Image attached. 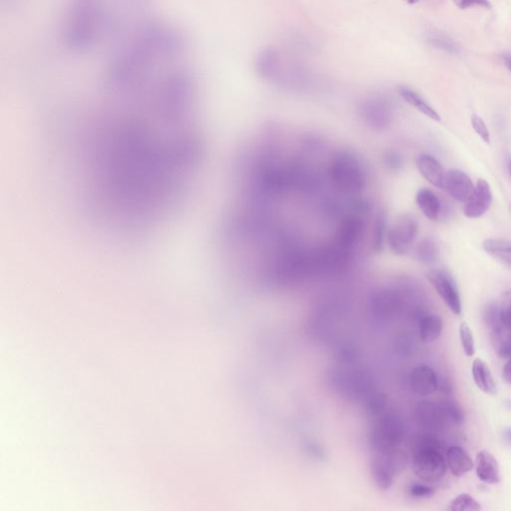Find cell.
<instances>
[{"mask_svg": "<svg viewBox=\"0 0 511 511\" xmlns=\"http://www.w3.org/2000/svg\"><path fill=\"white\" fill-rule=\"evenodd\" d=\"M405 424L399 415L383 412L373 417L368 431L371 452H385L398 447L405 438Z\"/></svg>", "mask_w": 511, "mask_h": 511, "instance_id": "cell-4", "label": "cell"}, {"mask_svg": "<svg viewBox=\"0 0 511 511\" xmlns=\"http://www.w3.org/2000/svg\"><path fill=\"white\" fill-rule=\"evenodd\" d=\"M419 233V223L408 214L399 216L387 229V245L397 256H405Z\"/></svg>", "mask_w": 511, "mask_h": 511, "instance_id": "cell-9", "label": "cell"}, {"mask_svg": "<svg viewBox=\"0 0 511 511\" xmlns=\"http://www.w3.org/2000/svg\"><path fill=\"white\" fill-rule=\"evenodd\" d=\"M357 113L366 126L375 131H385L394 121V102L383 93H373L360 102Z\"/></svg>", "mask_w": 511, "mask_h": 511, "instance_id": "cell-5", "label": "cell"}, {"mask_svg": "<svg viewBox=\"0 0 511 511\" xmlns=\"http://www.w3.org/2000/svg\"><path fill=\"white\" fill-rule=\"evenodd\" d=\"M284 59V53L276 46L270 45L261 48L255 57L256 73L263 80L273 83L282 67Z\"/></svg>", "mask_w": 511, "mask_h": 511, "instance_id": "cell-11", "label": "cell"}, {"mask_svg": "<svg viewBox=\"0 0 511 511\" xmlns=\"http://www.w3.org/2000/svg\"><path fill=\"white\" fill-rule=\"evenodd\" d=\"M503 378L504 382L511 385V359L508 360V362L504 364Z\"/></svg>", "mask_w": 511, "mask_h": 511, "instance_id": "cell-41", "label": "cell"}, {"mask_svg": "<svg viewBox=\"0 0 511 511\" xmlns=\"http://www.w3.org/2000/svg\"><path fill=\"white\" fill-rule=\"evenodd\" d=\"M503 60L506 68L511 72V52L504 53Z\"/></svg>", "mask_w": 511, "mask_h": 511, "instance_id": "cell-43", "label": "cell"}, {"mask_svg": "<svg viewBox=\"0 0 511 511\" xmlns=\"http://www.w3.org/2000/svg\"><path fill=\"white\" fill-rule=\"evenodd\" d=\"M482 318L491 334L504 331L503 309L496 303H489L482 311Z\"/></svg>", "mask_w": 511, "mask_h": 511, "instance_id": "cell-27", "label": "cell"}, {"mask_svg": "<svg viewBox=\"0 0 511 511\" xmlns=\"http://www.w3.org/2000/svg\"><path fill=\"white\" fill-rule=\"evenodd\" d=\"M398 91L399 96L405 100L406 103L410 104L413 108L417 109V111L426 115L427 117L431 118V120L440 122L441 120L440 114L436 112V109L419 92L406 85L399 86Z\"/></svg>", "mask_w": 511, "mask_h": 511, "instance_id": "cell-18", "label": "cell"}, {"mask_svg": "<svg viewBox=\"0 0 511 511\" xmlns=\"http://www.w3.org/2000/svg\"><path fill=\"white\" fill-rule=\"evenodd\" d=\"M306 450H310L313 457H319V459H323V457H324V452H323L322 447H318L317 443H308L306 445Z\"/></svg>", "mask_w": 511, "mask_h": 511, "instance_id": "cell-40", "label": "cell"}, {"mask_svg": "<svg viewBox=\"0 0 511 511\" xmlns=\"http://www.w3.org/2000/svg\"><path fill=\"white\" fill-rule=\"evenodd\" d=\"M387 229H389V226H387V221L382 214L376 219L375 232H373V249L376 252L382 251L387 244Z\"/></svg>", "mask_w": 511, "mask_h": 511, "instance_id": "cell-33", "label": "cell"}, {"mask_svg": "<svg viewBox=\"0 0 511 511\" xmlns=\"http://www.w3.org/2000/svg\"><path fill=\"white\" fill-rule=\"evenodd\" d=\"M455 6L459 9H468L473 8H482L490 9L491 3L489 0H452Z\"/></svg>", "mask_w": 511, "mask_h": 511, "instance_id": "cell-37", "label": "cell"}, {"mask_svg": "<svg viewBox=\"0 0 511 511\" xmlns=\"http://www.w3.org/2000/svg\"><path fill=\"white\" fill-rule=\"evenodd\" d=\"M417 167L420 175L426 179L427 182L431 183L434 187L443 189L447 171L436 158L429 154L420 155L417 159Z\"/></svg>", "mask_w": 511, "mask_h": 511, "instance_id": "cell-15", "label": "cell"}, {"mask_svg": "<svg viewBox=\"0 0 511 511\" xmlns=\"http://www.w3.org/2000/svg\"><path fill=\"white\" fill-rule=\"evenodd\" d=\"M492 204V192L487 181L480 179L475 185V193L464 206V214L471 219H477L489 210Z\"/></svg>", "mask_w": 511, "mask_h": 511, "instance_id": "cell-12", "label": "cell"}, {"mask_svg": "<svg viewBox=\"0 0 511 511\" xmlns=\"http://www.w3.org/2000/svg\"><path fill=\"white\" fill-rule=\"evenodd\" d=\"M491 341L499 357L511 359V332L504 329L501 333L491 334Z\"/></svg>", "mask_w": 511, "mask_h": 511, "instance_id": "cell-30", "label": "cell"}, {"mask_svg": "<svg viewBox=\"0 0 511 511\" xmlns=\"http://www.w3.org/2000/svg\"><path fill=\"white\" fill-rule=\"evenodd\" d=\"M317 82L315 74L298 60L286 58L273 84L291 92L310 91Z\"/></svg>", "mask_w": 511, "mask_h": 511, "instance_id": "cell-6", "label": "cell"}, {"mask_svg": "<svg viewBox=\"0 0 511 511\" xmlns=\"http://www.w3.org/2000/svg\"><path fill=\"white\" fill-rule=\"evenodd\" d=\"M88 136V186L97 210L123 231L150 229L182 201L201 156L189 79L180 74L111 85Z\"/></svg>", "mask_w": 511, "mask_h": 511, "instance_id": "cell-1", "label": "cell"}, {"mask_svg": "<svg viewBox=\"0 0 511 511\" xmlns=\"http://www.w3.org/2000/svg\"><path fill=\"white\" fill-rule=\"evenodd\" d=\"M503 438L506 445L511 447V427H506L503 431Z\"/></svg>", "mask_w": 511, "mask_h": 511, "instance_id": "cell-42", "label": "cell"}, {"mask_svg": "<svg viewBox=\"0 0 511 511\" xmlns=\"http://www.w3.org/2000/svg\"><path fill=\"white\" fill-rule=\"evenodd\" d=\"M473 376L476 387L484 392V394H496V383L492 376L491 371L482 360L476 359L473 364Z\"/></svg>", "mask_w": 511, "mask_h": 511, "instance_id": "cell-21", "label": "cell"}, {"mask_svg": "<svg viewBox=\"0 0 511 511\" xmlns=\"http://www.w3.org/2000/svg\"><path fill=\"white\" fill-rule=\"evenodd\" d=\"M417 420L424 427H434L438 426L443 420V413L440 406H434L431 403H420L417 410Z\"/></svg>", "mask_w": 511, "mask_h": 511, "instance_id": "cell-26", "label": "cell"}, {"mask_svg": "<svg viewBox=\"0 0 511 511\" xmlns=\"http://www.w3.org/2000/svg\"><path fill=\"white\" fill-rule=\"evenodd\" d=\"M482 508L480 503L468 494H459L450 501L448 510L452 511H476Z\"/></svg>", "mask_w": 511, "mask_h": 511, "instance_id": "cell-32", "label": "cell"}, {"mask_svg": "<svg viewBox=\"0 0 511 511\" xmlns=\"http://www.w3.org/2000/svg\"><path fill=\"white\" fill-rule=\"evenodd\" d=\"M482 248L487 254L501 262L511 270V241L506 239H487L483 241Z\"/></svg>", "mask_w": 511, "mask_h": 511, "instance_id": "cell-22", "label": "cell"}, {"mask_svg": "<svg viewBox=\"0 0 511 511\" xmlns=\"http://www.w3.org/2000/svg\"><path fill=\"white\" fill-rule=\"evenodd\" d=\"M394 476L401 475L408 464V455L399 447L385 452H371Z\"/></svg>", "mask_w": 511, "mask_h": 511, "instance_id": "cell-19", "label": "cell"}, {"mask_svg": "<svg viewBox=\"0 0 511 511\" xmlns=\"http://www.w3.org/2000/svg\"><path fill=\"white\" fill-rule=\"evenodd\" d=\"M364 406H366V410L369 417H375L385 412V406H387V397L383 392L375 391L364 399Z\"/></svg>", "mask_w": 511, "mask_h": 511, "instance_id": "cell-29", "label": "cell"}, {"mask_svg": "<svg viewBox=\"0 0 511 511\" xmlns=\"http://www.w3.org/2000/svg\"><path fill=\"white\" fill-rule=\"evenodd\" d=\"M443 329V323L440 316L427 315L420 323V339L424 343H433L440 338Z\"/></svg>", "mask_w": 511, "mask_h": 511, "instance_id": "cell-24", "label": "cell"}, {"mask_svg": "<svg viewBox=\"0 0 511 511\" xmlns=\"http://www.w3.org/2000/svg\"><path fill=\"white\" fill-rule=\"evenodd\" d=\"M417 207L422 214L431 221H436L440 217L441 205L436 193L429 189H420L415 197Z\"/></svg>", "mask_w": 511, "mask_h": 511, "instance_id": "cell-23", "label": "cell"}, {"mask_svg": "<svg viewBox=\"0 0 511 511\" xmlns=\"http://www.w3.org/2000/svg\"><path fill=\"white\" fill-rule=\"evenodd\" d=\"M447 464L448 468L455 476L464 475L473 468V461L471 455L464 448L457 445L448 448Z\"/></svg>", "mask_w": 511, "mask_h": 511, "instance_id": "cell-20", "label": "cell"}, {"mask_svg": "<svg viewBox=\"0 0 511 511\" xmlns=\"http://www.w3.org/2000/svg\"><path fill=\"white\" fill-rule=\"evenodd\" d=\"M385 164L391 170H399L403 166V158L396 151H390L385 154Z\"/></svg>", "mask_w": 511, "mask_h": 511, "instance_id": "cell-38", "label": "cell"}, {"mask_svg": "<svg viewBox=\"0 0 511 511\" xmlns=\"http://www.w3.org/2000/svg\"><path fill=\"white\" fill-rule=\"evenodd\" d=\"M410 385L415 394L422 397L431 396L438 390V376L431 366L420 364L410 373Z\"/></svg>", "mask_w": 511, "mask_h": 511, "instance_id": "cell-14", "label": "cell"}, {"mask_svg": "<svg viewBox=\"0 0 511 511\" xmlns=\"http://www.w3.org/2000/svg\"><path fill=\"white\" fill-rule=\"evenodd\" d=\"M408 494L415 498H431L434 496V490L424 483L415 482L408 487Z\"/></svg>", "mask_w": 511, "mask_h": 511, "instance_id": "cell-35", "label": "cell"}, {"mask_svg": "<svg viewBox=\"0 0 511 511\" xmlns=\"http://www.w3.org/2000/svg\"><path fill=\"white\" fill-rule=\"evenodd\" d=\"M459 338H461L462 350H464V354L466 357H473L475 353V338H473V331L466 323L464 322L461 324Z\"/></svg>", "mask_w": 511, "mask_h": 511, "instance_id": "cell-34", "label": "cell"}, {"mask_svg": "<svg viewBox=\"0 0 511 511\" xmlns=\"http://www.w3.org/2000/svg\"><path fill=\"white\" fill-rule=\"evenodd\" d=\"M508 170H510V174L511 176V159L510 160V162H508Z\"/></svg>", "mask_w": 511, "mask_h": 511, "instance_id": "cell-45", "label": "cell"}, {"mask_svg": "<svg viewBox=\"0 0 511 511\" xmlns=\"http://www.w3.org/2000/svg\"><path fill=\"white\" fill-rule=\"evenodd\" d=\"M427 279L434 286L436 291L443 299L445 305L454 315L461 313V299L454 278L445 271L433 270L427 274Z\"/></svg>", "mask_w": 511, "mask_h": 511, "instance_id": "cell-10", "label": "cell"}, {"mask_svg": "<svg viewBox=\"0 0 511 511\" xmlns=\"http://www.w3.org/2000/svg\"><path fill=\"white\" fill-rule=\"evenodd\" d=\"M417 255L422 263L426 265L436 263L440 255L438 244L431 239H424L417 246Z\"/></svg>", "mask_w": 511, "mask_h": 511, "instance_id": "cell-28", "label": "cell"}, {"mask_svg": "<svg viewBox=\"0 0 511 511\" xmlns=\"http://www.w3.org/2000/svg\"><path fill=\"white\" fill-rule=\"evenodd\" d=\"M403 1L406 2L408 4H410V6H413V4L419 3L420 0H403Z\"/></svg>", "mask_w": 511, "mask_h": 511, "instance_id": "cell-44", "label": "cell"}, {"mask_svg": "<svg viewBox=\"0 0 511 511\" xmlns=\"http://www.w3.org/2000/svg\"><path fill=\"white\" fill-rule=\"evenodd\" d=\"M371 473L373 482H375L378 489L385 491V490L391 489L394 475L373 454H371Z\"/></svg>", "mask_w": 511, "mask_h": 511, "instance_id": "cell-25", "label": "cell"}, {"mask_svg": "<svg viewBox=\"0 0 511 511\" xmlns=\"http://www.w3.org/2000/svg\"><path fill=\"white\" fill-rule=\"evenodd\" d=\"M447 464L440 452V443L429 436L413 440V469L415 475L426 482L440 480L447 473Z\"/></svg>", "mask_w": 511, "mask_h": 511, "instance_id": "cell-3", "label": "cell"}, {"mask_svg": "<svg viewBox=\"0 0 511 511\" xmlns=\"http://www.w3.org/2000/svg\"><path fill=\"white\" fill-rule=\"evenodd\" d=\"M403 295L394 288L382 287L371 292L369 298V312L371 319L380 324L392 320L401 311Z\"/></svg>", "mask_w": 511, "mask_h": 511, "instance_id": "cell-8", "label": "cell"}, {"mask_svg": "<svg viewBox=\"0 0 511 511\" xmlns=\"http://www.w3.org/2000/svg\"><path fill=\"white\" fill-rule=\"evenodd\" d=\"M327 175L334 189L346 196L359 195L368 183L366 166L353 151L339 152L329 163Z\"/></svg>", "mask_w": 511, "mask_h": 511, "instance_id": "cell-2", "label": "cell"}, {"mask_svg": "<svg viewBox=\"0 0 511 511\" xmlns=\"http://www.w3.org/2000/svg\"><path fill=\"white\" fill-rule=\"evenodd\" d=\"M332 378L336 389L348 398L366 399L376 391L371 376L360 369H336Z\"/></svg>", "mask_w": 511, "mask_h": 511, "instance_id": "cell-7", "label": "cell"}, {"mask_svg": "<svg viewBox=\"0 0 511 511\" xmlns=\"http://www.w3.org/2000/svg\"><path fill=\"white\" fill-rule=\"evenodd\" d=\"M443 189L447 190L452 198L466 203L475 193V185L464 172L452 169L447 172Z\"/></svg>", "mask_w": 511, "mask_h": 511, "instance_id": "cell-13", "label": "cell"}, {"mask_svg": "<svg viewBox=\"0 0 511 511\" xmlns=\"http://www.w3.org/2000/svg\"><path fill=\"white\" fill-rule=\"evenodd\" d=\"M503 309V320L504 329L511 332V298L508 299L505 305L501 306Z\"/></svg>", "mask_w": 511, "mask_h": 511, "instance_id": "cell-39", "label": "cell"}, {"mask_svg": "<svg viewBox=\"0 0 511 511\" xmlns=\"http://www.w3.org/2000/svg\"><path fill=\"white\" fill-rule=\"evenodd\" d=\"M471 125H473V130H475V133L477 134V135L480 136L485 143L489 144V130L482 118L480 117V116L475 115H475H473V117H471Z\"/></svg>", "mask_w": 511, "mask_h": 511, "instance_id": "cell-36", "label": "cell"}, {"mask_svg": "<svg viewBox=\"0 0 511 511\" xmlns=\"http://www.w3.org/2000/svg\"><path fill=\"white\" fill-rule=\"evenodd\" d=\"M476 475L482 482L496 484L501 482V469L494 455L489 450H482L475 457Z\"/></svg>", "mask_w": 511, "mask_h": 511, "instance_id": "cell-16", "label": "cell"}, {"mask_svg": "<svg viewBox=\"0 0 511 511\" xmlns=\"http://www.w3.org/2000/svg\"><path fill=\"white\" fill-rule=\"evenodd\" d=\"M424 41L434 50L450 55L461 54V47L452 37L440 29H429L424 32Z\"/></svg>", "mask_w": 511, "mask_h": 511, "instance_id": "cell-17", "label": "cell"}, {"mask_svg": "<svg viewBox=\"0 0 511 511\" xmlns=\"http://www.w3.org/2000/svg\"><path fill=\"white\" fill-rule=\"evenodd\" d=\"M440 408L443 419H447L457 426H461L464 422V413L462 412L461 406L452 399H445L441 401Z\"/></svg>", "mask_w": 511, "mask_h": 511, "instance_id": "cell-31", "label": "cell"}]
</instances>
